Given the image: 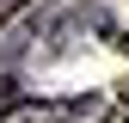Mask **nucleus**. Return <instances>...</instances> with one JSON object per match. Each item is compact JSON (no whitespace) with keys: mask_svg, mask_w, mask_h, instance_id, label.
Instances as JSON below:
<instances>
[{"mask_svg":"<svg viewBox=\"0 0 129 123\" xmlns=\"http://www.w3.org/2000/svg\"><path fill=\"white\" fill-rule=\"evenodd\" d=\"M19 105H25L19 80H12V74H0V117H6V111H19Z\"/></svg>","mask_w":129,"mask_h":123,"instance_id":"obj_1","label":"nucleus"},{"mask_svg":"<svg viewBox=\"0 0 129 123\" xmlns=\"http://www.w3.org/2000/svg\"><path fill=\"white\" fill-rule=\"evenodd\" d=\"M123 49H129V37H123Z\"/></svg>","mask_w":129,"mask_h":123,"instance_id":"obj_2","label":"nucleus"}]
</instances>
